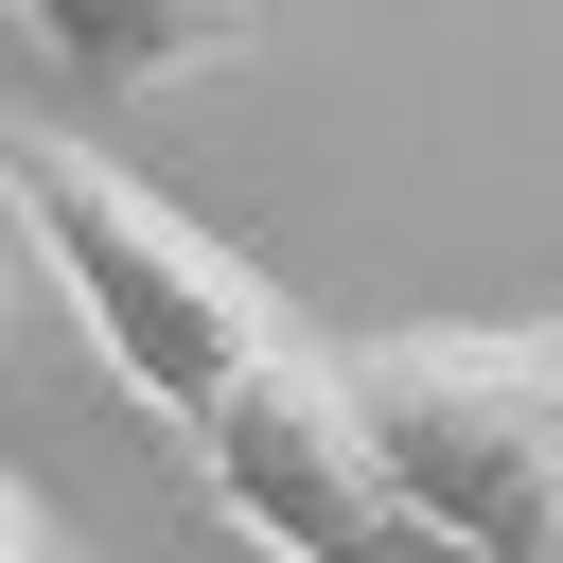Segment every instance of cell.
<instances>
[{
	"mask_svg": "<svg viewBox=\"0 0 563 563\" xmlns=\"http://www.w3.org/2000/svg\"><path fill=\"white\" fill-rule=\"evenodd\" d=\"M0 211H18V264L70 299V334L158 405V422H211L299 317H282V282L246 264V246H211L176 194H141L123 158H88V141H35V123H0Z\"/></svg>",
	"mask_w": 563,
	"mask_h": 563,
	"instance_id": "6da1fadb",
	"label": "cell"
},
{
	"mask_svg": "<svg viewBox=\"0 0 563 563\" xmlns=\"http://www.w3.org/2000/svg\"><path fill=\"white\" fill-rule=\"evenodd\" d=\"M334 387L457 563H563V334H352Z\"/></svg>",
	"mask_w": 563,
	"mask_h": 563,
	"instance_id": "7a4b0ae2",
	"label": "cell"
},
{
	"mask_svg": "<svg viewBox=\"0 0 563 563\" xmlns=\"http://www.w3.org/2000/svg\"><path fill=\"white\" fill-rule=\"evenodd\" d=\"M194 440V493L246 528V545H282V563H457L405 493H387V457H369V422H352V387H334V352L317 334H282L211 422H176Z\"/></svg>",
	"mask_w": 563,
	"mask_h": 563,
	"instance_id": "3957f363",
	"label": "cell"
},
{
	"mask_svg": "<svg viewBox=\"0 0 563 563\" xmlns=\"http://www.w3.org/2000/svg\"><path fill=\"white\" fill-rule=\"evenodd\" d=\"M18 35L70 88H176V70H229L264 35V0H18Z\"/></svg>",
	"mask_w": 563,
	"mask_h": 563,
	"instance_id": "277c9868",
	"label": "cell"
},
{
	"mask_svg": "<svg viewBox=\"0 0 563 563\" xmlns=\"http://www.w3.org/2000/svg\"><path fill=\"white\" fill-rule=\"evenodd\" d=\"M0 563H53V545H35V493H18V475H0Z\"/></svg>",
	"mask_w": 563,
	"mask_h": 563,
	"instance_id": "5b68a950",
	"label": "cell"
},
{
	"mask_svg": "<svg viewBox=\"0 0 563 563\" xmlns=\"http://www.w3.org/2000/svg\"><path fill=\"white\" fill-rule=\"evenodd\" d=\"M0 282H18V211H0Z\"/></svg>",
	"mask_w": 563,
	"mask_h": 563,
	"instance_id": "8992f818",
	"label": "cell"
}]
</instances>
